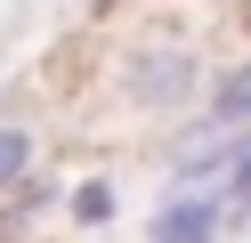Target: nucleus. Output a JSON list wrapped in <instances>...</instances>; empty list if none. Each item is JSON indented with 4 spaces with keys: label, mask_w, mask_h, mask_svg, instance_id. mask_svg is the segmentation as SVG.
Listing matches in <instances>:
<instances>
[{
    "label": "nucleus",
    "mask_w": 251,
    "mask_h": 243,
    "mask_svg": "<svg viewBox=\"0 0 251 243\" xmlns=\"http://www.w3.org/2000/svg\"><path fill=\"white\" fill-rule=\"evenodd\" d=\"M251 130V57H235L227 73L202 89L195 106V130H186V146H211V138H243Z\"/></svg>",
    "instance_id": "7ed1b4c3"
},
{
    "label": "nucleus",
    "mask_w": 251,
    "mask_h": 243,
    "mask_svg": "<svg viewBox=\"0 0 251 243\" xmlns=\"http://www.w3.org/2000/svg\"><path fill=\"white\" fill-rule=\"evenodd\" d=\"M114 211H122V187H114V170H89V178H73V187H65V219L81 227V235L114 227Z\"/></svg>",
    "instance_id": "39448f33"
},
{
    "label": "nucleus",
    "mask_w": 251,
    "mask_h": 243,
    "mask_svg": "<svg viewBox=\"0 0 251 243\" xmlns=\"http://www.w3.org/2000/svg\"><path fill=\"white\" fill-rule=\"evenodd\" d=\"M41 211H65V187H57L49 170H41V178H25L17 194H0V243H25V235L41 227Z\"/></svg>",
    "instance_id": "20e7f679"
},
{
    "label": "nucleus",
    "mask_w": 251,
    "mask_h": 243,
    "mask_svg": "<svg viewBox=\"0 0 251 243\" xmlns=\"http://www.w3.org/2000/svg\"><path fill=\"white\" fill-rule=\"evenodd\" d=\"M243 16H251V0H243Z\"/></svg>",
    "instance_id": "1a4fd4ad"
},
{
    "label": "nucleus",
    "mask_w": 251,
    "mask_h": 243,
    "mask_svg": "<svg viewBox=\"0 0 251 243\" xmlns=\"http://www.w3.org/2000/svg\"><path fill=\"white\" fill-rule=\"evenodd\" d=\"M195 89H211L195 41H138L122 57V97L138 113H170V106H195Z\"/></svg>",
    "instance_id": "f257e3e1"
},
{
    "label": "nucleus",
    "mask_w": 251,
    "mask_h": 243,
    "mask_svg": "<svg viewBox=\"0 0 251 243\" xmlns=\"http://www.w3.org/2000/svg\"><path fill=\"white\" fill-rule=\"evenodd\" d=\"M33 154H41V138L17 122V113H0V194H17L25 178H41V170H33Z\"/></svg>",
    "instance_id": "423d86ee"
},
{
    "label": "nucleus",
    "mask_w": 251,
    "mask_h": 243,
    "mask_svg": "<svg viewBox=\"0 0 251 243\" xmlns=\"http://www.w3.org/2000/svg\"><path fill=\"white\" fill-rule=\"evenodd\" d=\"M235 227L243 219H235L227 194H170V203L146 219V243H227Z\"/></svg>",
    "instance_id": "f03ea898"
},
{
    "label": "nucleus",
    "mask_w": 251,
    "mask_h": 243,
    "mask_svg": "<svg viewBox=\"0 0 251 243\" xmlns=\"http://www.w3.org/2000/svg\"><path fill=\"white\" fill-rule=\"evenodd\" d=\"M227 203H235V219L251 227V130H243V154H235V178H227Z\"/></svg>",
    "instance_id": "0eeeda50"
},
{
    "label": "nucleus",
    "mask_w": 251,
    "mask_h": 243,
    "mask_svg": "<svg viewBox=\"0 0 251 243\" xmlns=\"http://www.w3.org/2000/svg\"><path fill=\"white\" fill-rule=\"evenodd\" d=\"M227 8H243V0H227Z\"/></svg>",
    "instance_id": "6e6552de"
}]
</instances>
